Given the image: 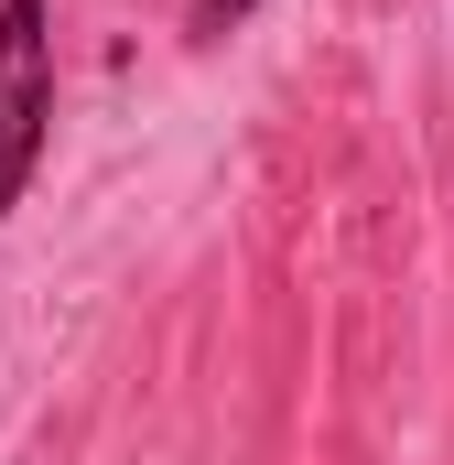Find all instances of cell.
I'll return each mask as SVG.
<instances>
[{
	"label": "cell",
	"mask_w": 454,
	"mask_h": 465,
	"mask_svg": "<svg viewBox=\"0 0 454 465\" xmlns=\"http://www.w3.org/2000/svg\"><path fill=\"white\" fill-rule=\"evenodd\" d=\"M54 141V0H0V228L22 217Z\"/></svg>",
	"instance_id": "obj_1"
},
{
	"label": "cell",
	"mask_w": 454,
	"mask_h": 465,
	"mask_svg": "<svg viewBox=\"0 0 454 465\" xmlns=\"http://www.w3.org/2000/svg\"><path fill=\"white\" fill-rule=\"evenodd\" d=\"M249 11H260V0H195V11H184V44H227Z\"/></svg>",
	"instance_id": "obj_2"
}]
</instances>
